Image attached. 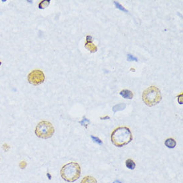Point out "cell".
Wrapping results in <instances>:
<instances>
[{
	"label": "cell",
	"mask_w": 183,
	"mask_h": 183,
	"mask_svg": "<svg viewBox=\"0 0 183 183\" xmlns=\"http://www.w3.org/2000/svg\"><path fill=\"white\" fill-rule=\"evenodd\" d=\"M111 139L114 146L122 147L132 141V135L130 128L127 127H120L113 131Z\"/></svg>",
	"instance_id": "obj_1"
},
{
	"label": "cell",
	"mask_w": 183,
	"mask_h": 183,
	"mask_svg": "<svg viewBox=\"0 0 183 183\" xmlns=\"http://www.w3.org/2000/svg\"><path fill=\"white\" fill-rule=\"evenodd\" d=\"M81 167L77 163L71 162L67 163L61 169V176L64 181L67 182H75L81 176Z\"/></svg>",
	"instance_id": "obj_2"
},
{
	"label": "cell",
	"mask_w": 183,
	"mask_h": 183,
	"mask_svg": "<svg viewBox=\"0 0 183 183\" xmlns=\"http://www.w3.org/2000/svg\"><path fill=\"white\" fill-rule=\"evenodd\" d=\"M143 101L147 106L153 107L157 105L162 99L160 91L155 86H150L143 91Z\"/></svg>",
	"instance_id": "obj_3"
},
{
	"label": "cell",
	"mask_w": 183,
	"mask_h": 183,
	"mask_svg": "<svg viewBox=\"0 0 183 183\" xmlns=\"http://www.w3.org/2000/svg\"><path fill=\"white\" fill-rule=\"evenodd\" d=\"M35 132L39 138L47 139L52 137L55 132V129L50 122L43 121L37 124Z\"/></svg>",
	"instance_id": "obj_4"
},
{
	"label": "cell",
	"mask_w": 183,
	"mask_h": 183,
	"mask_svg": "<svg viewBox=\"0 0 183 183\" xmlns=\"http://www.w3.org/2000/svg\"><path fill=\"white\" fill-rule=\"evenodd\" d=\"M28 81L33 85H39L45 81V75L41 70H33L28 75Z\"/></svg>",
	"instance_id": "obj_5"
},
{
	"label": "cell",
	"mask_w": 183,
	"mask_h": 183,
	"mask_svg": "<svg viewBox=\"0 0 183 183\" xmlns=\"http://www.w3.org/2000/svg\"><path fill=\"white\" fill-rule=\"evenodd\" d=\"M86 44H85V48L88 49L89 51L91 53H95L97 51V48L92 43V37L90 35H88L86 38Z\"/></svg>",
	"instance_id": "obj_6"
},
{
	"label": "cell",
	"mask_w": 183,
	"mask_h": 183,
	"mask_svg": "<svg viewBox=\"0 0 183 183\" xmlns=\"http://www.w3.org/2000/svg\"><path fill=\"white\" fill-rule=\"evenodd\" d=\"M120 95L123 97L125 99H132L133 98V93L130 90H127V89H124L120 92Z\"/></svg>",
	"instance_id": "obj_7"
},
{
	"label": "cell",
	"mask_w": 183,
	"mask_h": 183,
	"mask_svg": "<svg viewBox=\"0 0 183 183\" xmlns=\"http://www.w3.org/2000/svg\"><path fill=\"white\" fill-rule=\"evenodd\" d=\"M164 145L166 146H167L168 148L170 149H173L177 145V143H176V141L174 139L169 138L167 139L166 141L164 142Z\"/></svg>",
	"instance_id": "obj_8"
},
{
	"label": "cell",
	"mask_w": 183,
	"mask_h": 183,
	"mask_svg": "<svg viewBox=\"0 0 183 183\" xmlns=\"http://www.w3.org/2000/svg\"><path fill=\"white\" fill-rule=\"evenodd\" d=\"M81 183H97V181L91 176H87L82 179Z\"/></svg>",
	"instance_id": "obj_9"
},
{
	"label": "cell",
	"mask_w": 183,
	"mask_h": 183,
	"mask_svg": "<svg viewBox=\"0 0 183 183\" xmlns=\"http://www.w3.org/2000/svg\"><path fill=\"white\" fill-rule=\"evenodd\" d=\"M125 164H126V167L130 170H134L136 167V164L134 162V160L130 159H128L125 161Z\"/></svg>",
	"instance_id": "obj_10"
},
{
	"label": "cell",
	"mask_w": 183,
	"mask_h": 183,
	"mask_svg": "<svg viewBox=\"0 0 183 183\" xmlns=\"http://www.w3.org/2000/svg\"><path fill=\"white\" fill-rule=\"evenodd\" d=\"M49 3H50L49 0H44V1H42L39 4V8L42 9L48 8L49 5Z\"/></svg>",
	"instance_id": "obj_11"
},
{
	"label": "cell",
	"mask_w": 183,
	"mask_h": 183,
	"mask_svg": "<svg viewBox=\"0 0 183 183\" xmlns=\"http://www.w3.org/2000/svg\"><path fill=\"white\" fill-rule=\"evenodd\" d=\"M114 5H116V7H117V8L118 9H121V10H122V11H123V12H127V10L126 9H125L123 6H122L121 4H119V3H117V2H114Z\"/></svg>",
	"instance_id": "obj_12"
},
{
	"label": "cell",
	"mask_w": 183,
	"mask_h": 183,
	"mask_svg": "<svg viewBox=\"0 0 183 183\" xmlns=\"http://www.w3.org/2000/svg\"><path fill=\"white\" fill-rule=\"evenodd\" d=\"M127 59H128V61H129V62H131V61H135V62H137V60H138L137 57H133L130 54H128L127 55Z\"/></svg>",
	"instance_id": "obj_13"
},
{
	"label": "cell",
	"mask_w": 183,
	"mask_h": 183,
	"mask_svg": "<svg viewBox=\"0 0 183 183\" xmlns=\"http://www.w3.org/2000/svg\"><path fill=\"white\" fill-rule=\"evenodd\" d=\"M91 137L92 138L93 141H94V142H95V143H98V144H99V145L102 144V141H101V140H100L99 138H97V137H93V136H91Z\"/></svg>",
	"instance_id": "obj_14"
},
{
	"label": "cell",
	"mask_w": 183,
	"mask_h": 183,
	"mask_svg": "<svg viewBox=\"0 0 183 183\" xmlns=\"http://www.w3.org/2000/svg\"><path fill=\"white\" fill-rule=\"evenodd\" d=\"M80 123L82 125H83V126L87 127V125L89 123V121L88 119H83V121H81L80 122Z\"/></svg>",
	"instance_id": "obj_15"
},
{
	"label": "cell",
	"mask_w": 183,
	"mask_h": 183,
	"mask_svg": "<svg viewBox=\"0 0 183 183\" xmlns=\"http://www.w3.org/2000/svg\"><path fill=\"white\" fill-rule=\"evenodd\" d=\"M26 167H27V163L25 162V161H21V162L19 163V167L21 168V169H24Z\"/></svg>",
	"instance_id": "obj_16"
},
{
	"label": "cell",
	"mask_w": 183,
	"mask_h": 183,
	"mask_svg": "<svg viewBox=\"0 0 183 183\" xmlns=\"http://www.w3.org/2000/svg\"><path fill=\"white\" fill-rule=\"evenodd\" d=\"M3 149H4L5 150H8V149H9V146L7 144L3 145Z\"/></svg>",
	"instance_id": "obj_17"
},
{
	"label": "cell",
	"mask_w": 183,
	"mask_h": 183,
	"mask_svg": "<svg viewBox=\"0 0 183 183\" xmlns=\"http://www.w3.org/2000/svg\"><path fill=\"white\" fill-rule=\"evenodd\" d=\"M2 65V62H0V65Z\"/></svg>",
	"instance_id": "obj_18"
}]
</instances>
